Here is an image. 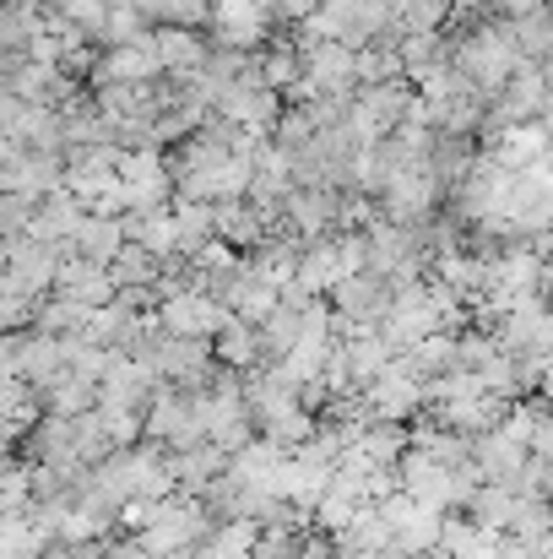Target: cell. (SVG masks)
I'll return each instance as SVG.
<instances>
[{"mask_svg":"<svg viewBox=\"0 0 553 559\" xmlns=\"http://www.w3.org/2000/svg\"><path fill=\"white\" fill-rule=\"evenodd\" d=\"M261 82L277 87V93H299V82H304V49H299V44L266 49V55H261Z\"/></svg>","mask_w":553,"mask_h":559,"instance_id":"484cf974","label":"cell"},{"mask_svg":"<svg viewBox=\"0 0 553 559\" xmlns=\"http://www.w3.org/2000/svg\"><path fill=\"white\" fill-rule=\"evenodd\" d=\"M120 190H125V206H169L175 195V175H169V158L158 147H120Z\"/></svg>","mask_w":553,"mask_h":559,"instance_id":"5b68a950","label":"cell"},{"mask_svg":"<svg viewBox=\"0 0 553 559\" xmlns=\"http://www.w3.org/2000/svg\"><path fill=\"white\" fill-rule=\"evenodd\" d=\"M38 402H44L49 413H60V418H76V413L98 407V380H87V374H76L65 365L49 385H38Z\"/></svg>","mask_w":553,"mask_h":559,"instance_id":"d6986e66","label":"cell"},{"mask_svg":"<svg viewBox=\"0 0 553 559\" xmlns=\"http://www.w3.org/2000/svg\"><path fill=\"white\" fill-rule=\"evenodd\" d=\"M212 354H217V365H228V370H250V365H261V337H255L250 321L228 316V321L217 326V337H212Z\"/></svg>","mask_w":553,"mask_h":559,"instance_id":"7402d4cb","label":"cell"},{"mask_svg":"<svg viewBox=\"0 0 553 559\" xmlns=\"http://www.w3.org/2000/svg\"><path fill=\"white\" fill-rule=\"evenodd\" d=\"M299 234H266L250 255H244V266L255 272V277H266V283H293V272H299Z\"/></svg>","mask_w":553,"mask_h":559,"instance_id":"ffe728a7","label":"cell"},{"mask_svg":"<svg viewBox=\"0 0 553 559\" xmlns=\"http://www.w3.org/2000/svg\"><path fill=\"white\" fill-rule=\"evenodd\" d=\"M282 305V283H266V277H255V272H244V283H239V294H233V316L239 321H250V326H261L272 310Z\"/></svg>","mask_w":553,"mask_h":559,"instance_id":"cb8c5ba5","label":"cell"},{"mask_svg":"<svg viewBox=\"0 0 553 559\" xmlns=\"http://www.w3.org/2000/svg\"><path fill=\"white\" fill-rule=\"evenodd\" d=\"M472 158H478V147H472V136H450V131H434V147H429V175H434V186L450 190L467 180V169H472Z\"/></svg>","mask_w":553,"mask_h":559,"instance_id":"e0dca14e","label":"cell"},{"mask_svg":"<svg viewBox=\"0 0 553 559\" xmlns=\"http://www.w3.org/2000/svg\"><path fill=\"white\" fill-rule=\"evenodd\" d=\"M359 506H369V500H353L348 489H337V484H332V489H326V495L310 506V522H315L321 533H332V538H337V533H342V527L359 516Z\"/></svg>","mask_w":553,"mask_h":559,"instance_id":"f1b7e54d","label":"cell"},{"mask_svg":"<svg viewBox=\"0 0 553 559\" xmlns=\"http://www.w3.org/2000/svg\"><path fill=\"white\" fill-rule=\"evenodd\" d=\"M120 245H125V228H120V217H109V212H87V217L76 223V234H71V250L87 255V261H98V266H109V261L120 255Z\"/></svg>","mask_w":553,"mask_h":559,"instance_id":"ac0fdd59","label":"cell"},{"mask_svg":"<svg viewBox=\"0 0 553 559\" xmlns=\"http://www.w3.org/2000/svg\"><path fill=\"white\" fill-rule=\"evenodd\" d=\"M169 473H175V484H180L184 495H201L212 478L228 473V451L212 445V440H201V445H190V451H169Z\"/></svg>","mask_w":553,"mask_h":559,"instance_id":"9a60e30c","label":"cell"},{"mask_svg":"<svg viewBox=\"0 0 553 559\" xmlns=\"http://www.w3.org/2000/svg\"><path fill=\"white\" fill-rule=\"evenodd\" d=\"M120 228L131 245H147L153 255H175V206H125Z\"/></svg>","mask_w":553,"mask_h":559,"instance_id":"2e32d148","label":"cell"},{"mask_svg":"<svg viewBox=\"0 0 553 559\" xmlns=\"http://www.w3.org/2000/svg\"><path fill=\"white\" fill-rule=\"evenodd\" d=\"M549 462H553V456H549Z\"/></svg>","mask_w":553,"mask_h":559,"instance_id":"8d00e7d4","label":"cell"},{"mask_svg":"<svg viewBox=\"0 0 553 559\" xmlns=\"http://www.w3.org/2000/svg\"><path fill=\"white\" fill-rule=\"evenodd\" d=\"M407 365L423 374V380L456 370V332H429L423 343H412V348H407Z\"/></svg>","mask_w":553,"mask_h":559,"instance_id":"4316f807","label":"cell"},{"mask_svg":"<svg viewBox=\"0 0 553 559\" xmlns=\"http://www.w3.org/2000/svg\"><path fill=\"white\" fill-rule=\"evenodd\" d=\"M374 201H380V217H390V223H429L440 212L445 190L434 186L429 164H412V169H396Z\"/></svg>","mask_w":553,"mask_h":559,"instance_id":"277c9868","label":"cell"},{"mask_svg":"<svg viewBox=\"0 0 553 559\" xmlns=\"http://www.w3.org/2000/svg\"><path fill=\"white\" fill-rule=\"evenodd\" d=\"M527 451H532V445L510 440L505 429H483V435H472V467H478L483 484H510V489H516V473H521Z\"/></svg>","mask_w":553,"mask_h":559,"instance_id":"30bf717a","label":"cell"},{"mask_svg":"<svg viewBox=\"0 0 553 559\" xmlns=\"http://www.w3.org/2000/svg\"><path fill=\"white\" fill-rule=\"evenodd\" d=\"M510 38H516L521 60H543V55L553 49V16H549V0H543L538 11L516 16V22H510Z\"/></svg>","mask_w":553,"mask_h":559,"instance_id":"83f0119b","label":"cell"},{"mask_svg":"<svg viewBox=\"0 0 553 559\" xmlns=\"http://www.w3.org/2000/svg\"><path fill=\"white\" fill-rule=\"evenodd\" d=\"M505 169H532V164H543L553 153V136L543 120H521V126H510V131H500V142L489 147Z\"/></svg>","mask_w":553,"mask_h":559,"instance_id":"5bb4252c","label":"cell"},{"mask_svg":"<svg viewBox=\"0 0 553 559\" xmlns=\"http://www.w3.org/2000/svg\"><path fill=\"white\" fill-rule=\"evenodd\" d=\"M153 44H158L164 76H180V82H190V76L201 71V60L212 55V49H206V38H201L195 27H175V22L153 27Z\"/></svg>","mask_w":553,"mask_h":559,"instance_id":"4fadbf2b","label":"cell"},{"mask_svg":"<svg viewBox=\"0 0 553 559\" xmlns=\"http://www.w3.org/2000/svg\"><path fill=\"white\" fill-rule=\"evenodd\" d=\"M500 559H549V555H543V544H527V538H510V533H505Z\"/></svg>","mask_w":553,"mask_h":559,"instance_id":"1f68e13d","label":"cell"},{"mask_svg":"<svg viewBox=\"0 0 553 559\" xmlns=\"http://www.w3.org/2000/svg\"><path fill=\"white\" fill-rule=\"evenodd\" d=\"M538 71H543V82H549V93H553V49L543 55V60H538Z\"/></svg>","mask_w":553,"mask_h":559,"instance_id":"836d02e7","label":"cell"},{"mask_svg":"<svg viewBox=\"0 0 553 559\" xmlns=\"http://www.w3.org/2000/svg\"><path fill=\"white\" fill-rule=\"evenodd\" d=\"M266 11L255 5V0H212V38L223 44V49H255V44H266Z\"/></svg>","mask_w":553,"mask_h":559,"instance_id":"9c48e42d","label":"cell"},{"mask_svg":"<svg viewBox=\"0 0 553 559\" xmlns=\"http://www.w3.org/2000/svg\"><path fill=\"white\" fill-rule=\"evenodd\" d=\"M516 506H521V495H516L510 484H478V489H472V500H467V511H472L478 522L500 527V533H510V522H516Z\"/></svg>","mask_w":553,"mask_h":559,"instance_id":"d4e9b609","label":"cell"},{"mask_svg":"<svg viewBox=\"0 0 553 559\" xmlns=\"http://www.w3.org/2000/svg\"><path fill=\"white\" fill-rule=\"evenodd\" d=\"M543 555H549V559H553V533H549V544H543Z\"/></svg>","mask_w":553,"mask_h":559,"instance_id":"e575fe53","label":"cell"},{"mask_svg":"<svg viewBox=\"0 0 553 559\" xmlns=\"http://www.w3.org/2000/svg\"><path fill=\"white\" fill-rule=\"evenodd\" d=\"M33 206H38V195H27V190H0V239H22V234L33 228Z\"/></svg>","mask_w":553,"mask_h":559,"instance_id":"4dcf8cb0","label":"cell"},{"mask_svg":"<svg viewBox=\"0 0 553 559\" xmlns=\"http://www.w3.org/2000/svg\"><path fill=\"white\" fill-rule=\"evenodd\" d=\"M282 223H288V234H299V239H321V234H337V228H348V190L337 186H293L282 195Z\"/></svg>","mask_w":553,"mask_h":559,"instance_id":"6da1fadb","label":"cell"},{"mask_svg":"<svg viewBox=\"0 0 553 559\" xmlns=\"http://www.w3.org/2000/svg\"><path fill=\"white\" fill-rule=\"evenodd\" d=\"M0 266H5V239H0Z\"/></svg>","mask_w":553,"mask_h":559,"instance_id":"d590c367","label":"cell"},{"mask_svg":"<svg viewBox=\"0 0 553 559\" xmlns=\"http://www.w3.org/2000/svg\"><path fill=\"white\" fill-rule=\"evenodd\" d=\"M55 294H65V299L98 310V305L115 299V277H109V266H98V261H87V255L71 250V255L60 261V272H55Z\"/></svg>","mask_w":553,"mask_h":559,"instance_id":"8fae6325","label":"cell"},{"mask_svg":"<svg viewBox=\"0 0 553 559\" xmlns=\"http://www.w3.org/2000/svg\"><path fill=\"white\" fill-rule=\"evenodd\" d=\"M115 5H131V11H142L147 22H164V5H169V0H115Z\"/></svg>","mask_w":553,"mask_h":559,"instance_id":"d6a6232c","label":"cell"},{"mask_svg":"<svg viewBox=\"0 0 553 559\" xmlns=\"http://www.w3.org/2000/svg\"><path fill=\"white\" fill-rule=\"evenodd\" d=\"M500 544H505L500 527L478 522L472 511H445V516H440V549H434V555H445V559H500Z\"/></svg>","mask_w":553,"mask_h":559,"instance_id":"ba28073f","label":"cell"},{"mask_svg":"<svg viewBox=\"0 0 553 559\" xmlns=\"http://www.w3.org/2000/svg\"><path fill=\"white\" fill-rule=\"evenodd\" d=\"M390 16H396L401 33H429V27H445L450 22V0H396Z\"/></svg>","mask_w":553,"mask_h":559,"instance_id":"f546056e","label":"cell"},{"mask_svg":"<svg viewBox=\"0 0 553 559\" xmlns=\"http://www.w3.org/2000/svg\"><path fill=\"white\" fill-rule=\"evenodd\" d=\"M353 60H359V49H348L337 38L304 44V82H299V93L304 98H353L359 93Z\"/></svg>","mask_w":553,"mask_h":559,"instance_id":"7a4b0ae2","label":"cell"},{"mask_svg":"<svg viewBox=\"0 0 553 559\" xmlns=\"http://www.w3.org/2000/svg\"><path fill=\"white\" fill-rule=\"evenodd\" d=\"M217 239V228H212V201H175V255H201L206 245Z\"/></svg>","mask_w":553,"mask_h":559,"instance_id":"44dd1931","label":"cell"},{"mask_svg":"<svg viewBox=\"0 0 553 559\" xmlns=\"http://www.w3.org/2000/svg\"><path fill=\"white\" fill-rule=\"evenodd\" d=\"M109 277H115V288H158V277H164V255H153L147 245H120V255L109 261Z\"/></svg>","mask_w":553,"mask_h":559,"instance_id":"603a6c76","label":"cell"},{"mask_svg":"<svg viewBox=\"0 0 553 559\" xmlns=\"http://www.w3.org/2000/svg\"><path fill=\"white\" fill-rule=\"evenodd\" d=\"M342 277H348V266H342L337 234H321V239H304V245H299V272H293L299 288H310V294H332Z\"/></svg>","mask_w":553,"mask_h":559,"instance_id":"7c38bea8","label":"cell"},{"mask_svg":"<svg viewBox=\"0 0 553 559\" xmlns=\"http://www.w3.org/2000/svg\"><path fill=\"white\" fill-rule=\"evenodd\" d=\"M277 223V212L272 206H255L250 195H233V201H212V228H217V239L223 245H233L239 255H250L261 239H266V228Z\"/></svg>","mask_w":553,"mask_h":559,"instance_id":"52a82bcc","label":"cell"},{"mask_svg":"<svg viewBox=\"0 0 553 559\" xmlns=\"http://www.w3.org/2000/svg\"><path fill=\"white\" fill-rule=\"evenodd\" d=\"M364 407L374 418H396V424H407L412 413H423V374L407 365V354H390V365L369 380L364 391Z\"/></svg>","mask_w":553,"mask_h":559,"instance_id":"3957f363","label":"cell"},{"mask_svg":"<svg viewBox=\"0 0 553 559\" xmlns=\"http://www.w3.org/2000/svg\"><path fill=\"white\" fill-rule=\"evenodd\" d=\"M228 316H233V310L217 305V299L201 294V288H175V294L158 299V326L175 332V337H206V343H212Z\"/></svg>","mask_w":553,"mask_h":559,"instance_id":"8992f818","label":"cell"}]
</instances>
